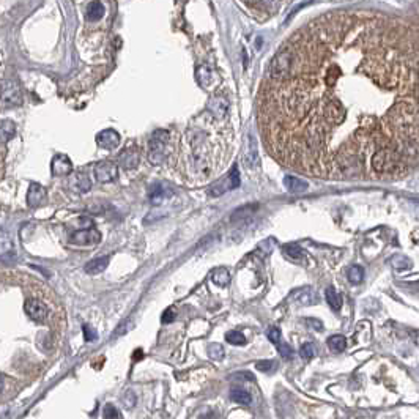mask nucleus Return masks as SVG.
Here are the masks:
<instances>
[{"label": "nucleus", "instance_id": "obj_1", "mask_svg": "<svg viewBox=\"0 0 419 419\" xmlns=\"http://www.w3.org/2000/svg\"><path fill=\"white\" fill-rule=\"evenodd\" d=\"M167 140H169V132L158 130L153 132V137L150 140V152H148V159L152 164L158 166L164 161L167 153Z\"/></svg>", "mask_w": 419, "mask_h": 419}, {"label": "nucleus", "instance_id": "obj_2", "mask_svg": "<svg viewBox=\"0 0 419 419\" xmlns=\"http://www.w3.org/2000/svg\"><path fill=\"white\" fill-rule=\"evenodd\" d=\"M288 301L295 303L298 306H312L318 303V295L317 291L311 287H301L293 290L288 295Z\"/></svg>", "mask_w": 419, "mask_h": 419}, {"label": "nucleus", "instance_id": "obj_3", "mask_svg": "<svg viewBox=\"0 0 419 419\" xmlns=\"http://www.w3.org/2000/svg\"><path fill=\"white\" fill-rule=\"evenodd\" d=\"M2 98H3V106H18L22 101L21 96V88L14 80H5L3 88H2Z\"/></svg>", "mask_w": 419, "mask_h": 419}, {"label": "nucleus", "instance_id": "obj_4", "mask_svg": "<svg viewBox=\"0 0 419 419\" xmlns=\"http://www.w3.org/2000/svg\"><path fill=\"white\" fill-rule=\"evenodd\" d=\"M239 186V174H238V169L234 167L230 170V174L227 177V180H224V182L218 183L214 186V188L211 189V194L213 196H221V194L227 192V191H234Z\"/></svg>", "mask_w": 419, "mask_h": 419}, {"label": "nucleus", "instance_id": "obj_5", "mask_svg": "<svg viewBox=\"0 0 419 419\" xmlns=\"http://www.w3.org/2000/svg\"><path fill=\"white\" fill-rule=\"evenodd\" d=\"M95 175L100 183H109L117 177V166L109 161L98 162L95 166Z\"/></svg>", "mask_w": 419, "mask_h": 419}, {"label": "nucleus", "instance_id": "obj_6", "mask_svg": "<svg viewBox=\"0 0 419 419\" xmlns=\"http://www.w3.org/2000/svg\"><path fill=\"white\" fill-rule=\"evenodd\" d=\"M27 315L35 321H44L48 317V308L38 299H27L24 304Z\"/></svg>", "mask_w": 419, "mask_h": 419}, {"label": "nucleus", "instance_id": "obj_7", "mask_svg": "<svg viewBox=\"0 0 419 419\" xmlns=\"http://www.w3.org/2000/svg\"><path fill=\"white\" fill-rule=\"evenodd\" d=\"M96 144L103 150H114L120 145V136L115 130H104L96 136Z\"/></svg>", "mask_w": 419, "mask_h": 419}, {"label": "nucleus", "instance_id": "obj_8", "mask_svg": "<svg viewBox=\"0 0 419 419\" xmlns=\"http://www.w3.org/2000/svg\"><path fill=\"white\" fill-rule=\"evenodd\" d=\"M51 170H52V175L54 177H63V175H68L73 170V164L66 155H58L52 159Z\"/></svg>", "mask_w": 419, "mask_h": 419}, {"label": "nucleus", "instance_id": "obj_9", "mask_svg": "<svg viewBox=\"0 0 419 419\" xmlns=\"http://www.w3.org/2000/svg\"><path fill=\"white\" fill-rule=\"evenodd\" d=\"M44 196H46V191H44V188L41 184H36V183H32L28 188V192H27V204L28 207H38Z\"/></svg>", "mask_w": 419, "mask_h": 419}, {"label": "nucleus", "instance_id": "obj_10", "mask_svg": "<svg viewBox=\"0 0 419 419\" xmlns=\"http://www.w3.org/2000/svg\"><path fill=\"white\" fill-rule=\"evenodd\" d=\"M100 239H101V235L95 229L78 232V234L73 236V241L76 244H93V243H98Z\"/></svg>", "mask_w": 419, "mask_h": 419}, {"label": "nucleus", "instance_id": "obj_11", "mask_svg": "<svg viewBox=\"0 0 419 419\" xmlns=\"http://www.w3.org/2000/svg\"><path fill=\"white\" fill-rule=\"evenodd\" d=\"M284 186H286L288 192H293V194L304 192L309 188L308 182H304V180H301V178L291 177V175H287L286 178H284Z\"/></svg>", "mask_w": 419, "mask_h": 419}, {"label": "nucleus", "instance_id": "obj_12", "mask_svg": "<svg viewBox=\"0 0 419 419\" xmlns=\"http://www.w3.org/2000/svg\"><path fill=\"white\" fill-rule=\"evenodd\" d=\"M118 161H120V166L123 169H134V167H137V164H139V153L134 148H128V150H125V153L120 155Z\"/></svg>", "mask_w": 419, "mask_h": 419}, {"label": "nucleus", "instance_id": "obj_13", "mask_svg": "<svg viewBox=\"0 0 419 419\" xmlns=\"http://www.w3.org/2000/svg\"><path fill=\"white\" fill-rule=\"evenodd\" d=\"M213 78H214V71L211 70V66L210 65H202L197 68V80L204 88L211 87Z\"/></svg>", "mask_w": 419, "mask_h": 419}, {"label": "nucleus", "instance_id": "obj_14", "mask_svg": "<svg viewBox=\"0 0 419 419\" xmlns=\"http://www.w3.org/2000/svg\"><path fill=\"white\" fill-rule=\"evenodd\" d=\"M210 109L213 110L211 114L216 118H224L227 115V110H229V101L226 98H222V96L214 98V100H211V103H210Z\"/></svg>", "mask_w": 419, "mask_h": 419}, {"label": "nucleus", "instance_id": "obj_15", "mask_svg": "<svg viewBox=\"0 0 419 419\" xmlns=\"http://www.w3.org/2000/svg\"><path fill=\"white\" fill-rule=\"evenodd\" d=\"M172 196V191H169L167 188H164V186H153V189L150 191V202H152V205H161L164 200H166L167 197Z\"/></svg>", "mask_w": 419, "mask_h": 419}, {"label": "nucleus", "instance_id": "obj_16", "mask_svg": "<svg viewBox=\"0 0 419 419\" xmlns=\"http://www.w3.org/2000/svg\"><path fill=\"white\" fill-rule=\"evenodd\" d=\"M107 265H109V257L107 256L106 257H98V259H93V260L88 262V263L85 265V271L88 274H100V273H103L104 269L107 268Z\"/></svg>", "mask_w": 419, "mask_h": 419}, {"label": "nucleus", "instance_id": "obj_17", "mask_svg": "<svg viewBox=\"0 0 419 419\" xmlns=\"http://www.w3.org/2000/svg\"><path fill=\"white\" fill-rule=\"evenodd\" d=\"M211 281L216 284V286L226 287V286H229V284H230V273L227 271L226 268H222V266L214 268L211 271Z\"/></svg>", "mask_w": 419, "mask_h": 419}, {"label": "nucleus", "instance_id": "obj_18", "mask_svg": "<svg viewBox=\"0 0 419 419\" xmlns=\"http://www.w3.org/2000/svg\"><path fill=\"white\" fill-rule=\"evenodd\" d=\"M230 399L234 400V402L243 403V405H251V402H252L251 393H248V391H246V389H243V388H232Z\"/></svg>", "mask_w": 419, "mask_h": 419}, {"label": "nucleus", "instance_id": "obj_19", "mask_svg": "<svg viewBox=\"0 0 419 419\" xmlns=\"http://www.w3.org/2000/svg\"><path fill=\"white\" fill-rule=\"evenodd\" d=\"M325 296H326V303L329 304V308H331L333 311H339L342 308V296L333 287L326 288Z\"/></svg>", "mask_w": 419, "mask_h": 419}, {"label": "nucleus", "instance_id": "obj_20", "mask_svg": "<svg viewBox=\"0 0 419 419\" xmlns=\"http://www.w3.org/2000/svg\"><path fill=\"white\" fill-rule=\"evenodd\" d=\"M104 14V5L100 2H92L87 6V19L88 21H98Z\"/></svg>", "mask_w": 419, "mask_h": 419}, {"label": "nucleus", "instance_id": "obj_21", "mask_svg": "<svg viewBox=\"0 0 419 419\" xmlns=\"http://www.w3.org/2000/svg\"><path fill=\"white\" fill-rule=\"evenodd\" d=\"M328 347L331 348L333 351H338V353H340V351L345 350L347 347V339L343 338V336L340 334H334L331 336V338L328 339Z\"/></svg>", "mask_w": 419, "mask_h": 419}, {"label": "nucleus", "instance_id": "obj_22", "mask_svg": "<svg viewBox=\"0 0 419 419\" xmlns=\"http://www.w3.org/2000/svg\"><path fill=\"white\" fill-rule=\"evenodd\" d=\"M347 276H348V281L351 284H361L364 279V269L359 265H353V266L348 268Z\"/></svg>", "mask_w": 419, "mask_h": 419}, {"label": "nucleus", "instance_id": "obj_23", "mask_svg": "<svg viewBox=\"0 0 419 419\" xmlns=\"http://www.w3.org/2000/svg\"><path fill=\"white\" fill-rule=\"evenodd\" d=\"M74 186L80 191V192H85L88 191L90 188H92V183H90V178L84 174H76V177H74Z\"/></svg>", "mask_w": 419, "mask_h": 419}, {"label": "nucleus", "instance_id": "obj_24", "mask_svg": "<svg viewBox=\"0 0 419 419\" xmlns=\"http://www.w3.org/2000/svg\"><path fill=\"white\" fill-rule=\"evenodd\" d=\"M14 132H16V126H14V123L11 122V120H3L2 122V140H8L14 136Z\"/></svg>", "mask_w": 419, "mask_h": 419}, {"label": "nucleus", "instance_id": "obj_25", "mask_svg": "<svg viewBox=\"0 0 419 419\" xmlns=\"http://www.w3.org/2000/svg\"><path fill=\"white\" fill-rule=\"evenodd\" d=\"M208 355L211 359H214V361H219V359H222L224 355H226V351H224V347L221 345V343H210Z\"/></svg>", "mask_w": 419, "mask_h": 419}, {"label": "nucleus", "instance_id": "obj_26", "mask_svg": "<svg viewBox=\"0 0 419 419\" xmlns=\"http://www.w3.org/2000/svg\"><path fill=\"white\" fill-rule=\"evenodd\" d=\"M226 340L232 343V345H244L246 343V338L238 331H229L226 334Z\"/></svg>", "mask_w": 419, "mask_h": 419}, {"label": "nucleus", "instance_id": "obj_27", "mask_svg": "<svg viewBox=\"0 0 419 419\" xmlns=\"http://www.w3.org/2000/svg\"><path fill=\"white\" fill-rule=\"evenodd\" d=\"M282 249H284V254H286V256H288L290 259H293V260H298V259L303 257V251L299 249L296 244H286Z\"/></svg>", "mask_w": 419, "mask_h": 419}, {"label": "nucleus", "instance_id": "obj_28", "mask_svg": "<svg viewBox=\"0 0 419 419\" xmlns=\"http://www.w3.org/2000/svg\"><path fill=\"white\" fill-rule=\"evenodd\" d=\"M256 367H257L260 372L269 373V372H273L276 367H278V363L271 361V359H265V361H259V363L256 364Z\"/></svg>", "mask_w": 419, "mask_h": 419}, {"label": "nucleus", "instance_id": "obj_29", "mask_svg": "<svg viewBox=\"0 0 419 419\" xmlns=\"http://www.w3.org/2000/svg\"><path fill=\"white\" fill-rule=\"evenodd\" d=\"M266 336H268V339L274 343V345H278V343H281V342H282V334H281V329H279L278 326H271V328H268Z\"/></svg>", "mask_w": 419, "mask_h": 419}, {"label": "nucleus", "instance_id": "obj_30", "mask_svg": "<svg viewBox=\"0 0 419 419\" xmlns=\"http://www.w3.org/2000/svg\"><path fill=\"white\" fill-rule=\"evenodd\" d=\"M299 353H301V356L304 359H311V358L315 356V347H314V343L306 342L301 345V348H299Z\"/></svg>", "mask_w": 419, "mask_h": 419}, {"label": "nucleus", "instance_id": "obj_31", "mask_svg": "<svg viewBox=\"0 0 419 419\" xmlns=\"http://www.w3.org/2000/svg\"><path fill=\"white\" fill-rule=\"evenodd\" d=\"M276 348H278L279 355H281L284 359H291V358H293V350H291V347L288 345V343L281 342V343H278V345H276Z\"/></svg>", "mask_w": 419, "mask_h": 419}, {"label": "nucleus", "instance_id": "obj_32", "mask_svg": "<svg viewBox=\"0 0 419 419\" xmlns=\"http://www.w3.org/2000/svg\"><path fill=\"white\" fill-rule=\"evenodd\" d=\"M104 419H120V411L117 410V407L114 405H106L104 407V413H103Z\"/></svg>", "mask_w": 419, "mask_h": 419}, {"label": "nucleus", "instance_id": "obj_33", "mask_svg": "<svg viewBox=\"0 0 419 419\" xmlns=\"http://www.w3.org/2000/svg\"><path fill=\"white\" fill-rule=\"evenodd\" d=\"M82 329H84V338H85L87 342H93L96 339V336H98L95 329L92 326H88V325H84V326H82Z\"/></svg>", "mask_w": 419, "mask_h": 419}, {"label": "nucleus", "instance_id": "obj_34", "mask_svg": "<svg viewBox=\"0 0 419 419\" xmlns=\"http://www.w3.org/2000/svg\"><path fill=\"white\" fill-rule=\"evenodd\" d=\"M232 380H244V381H254L256 380V377H254V373L251 372H239V373H234V375H230Z\"/></svg>", "mask_w": 419, "mask_h": 419}, {"label": "nucleus", "instance_id": "obj_35", "mask_svg": "<svg viewBox=\"0 0 419 419\" xmlns=\"http://www.w3.org/2000/svg\"><path fill=\"white\" fill-rule=\"evenodd\" d=\"M306 325L312 329H315V331H321V329H323V323L317 318H306Z\"/></svg>", "mask_w": 419, "mask_h": 419}, {"label": "nucleus", "instance_id": "obj_36", "mask_svg": "<svg viewBox=\"0 0 419 419\" xmlns=\"http://www.w3.org/2000/svg\"><path fill=\"white\" fill-rule=\"evenodd\" d=\"M123 400L126 403V407L131 408V407H134V403H136V395H134L132 391H126L123 395Z\"/></svg>", "mask_w": 419, "mask_h": 419}, {"label": "nucleus", "instance_id": "obj_37", "mask_svg": "<svg viewBox=\"0 0 419 419\" xmlns=\"http://www.w3.org/2000/svg\"><path fill=\"white\" fill-rule=\"evenodd\" d=\"M162 323H172L175 320V311L174 309H167L166 312L162 314Z\"/></svg>", "mask_w": 419, "mask_h": 419}]
</instances>
